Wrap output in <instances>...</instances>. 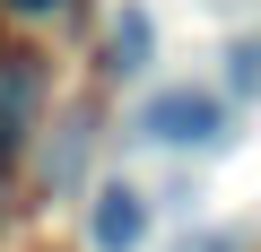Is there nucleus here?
<instances>
[{
  "mask_svg": "<svg viewBox=\"0 0 261 252\" xmlns=\"http://www.w3.org/2000/svg\"><path fill=\"white\" fill-rule=\"evenodd\" d=\"M218 96H200V87H166V96H148L140 104V131L157 139V148H218L226 131H218Z\"/></svg>",
  "mask_w": 261,
  "mask_h": 252,
  "instance_id": "f257e3e1",
  "label": "nucleus"
},
{
  "mask_svg": "<svg viewBox=\"0 0 261 252\" xmlns=\"http://www.w3.org/2000/svg\"><path fill=\"white\" fill-rule=\"evenodd\" d=\"M35 104H44L35 52H0V174L18 165V148H27V131H35Z\"/></svg>",
  "mask_w": 261,
  "mask_h": 252,
  "instance_id": "f03ea898",
  "label": "nucleus"
},
{
  "mask_svg": "<svg viewBox=\"0 0 261 252\" xmlns=\"http://www.w3.org/2000/svg\"><path fill=\"white\" fill-rule=\"evenodd\" d=\"M87 235H96V252H140V243H148V200L130 191V183H105Z\"/></svg>",
  "mask_w": 261,
  "mask_h": 252,
  "instance_id": "7ed1b4c3",
  "label": "nucleus"
},
{
  "mask_svg": "<svg viewBox=\"0 0 261 252\" xmlns=\"http://www.w3.org/2000/svg\"><path fill=\"white\" fill-rule=\"evenodd\" d=\"M148 61H157V18L140 9V0H130V9L113 18V78H140Z\"/></svg>",
  "mask_w": 261,
  "mask_h": 252,
  "instance_id": "20e7f679",
  "label": "nucleus"
},
{
  "mask_svg": "<svg viewBox=\"0 0 261 252\" xmlns=\"http://www.w3.org/2000/svg\"><path fill=\"white\" fill-rule=\"evenodd\" d=\"M226 87H235V96H252V87H261V44H235V70H226Z\"/></svg>",
  "mask_w": 261,
  "mask_h": 252,
  "instance_id": "39448f33",
  "label": "nucleus"
},
{
  "mask_svg": "<svg viewBox=\"0 0 261 252\" xmlns=\"http://www.w3.org/2000/svg\"><path fill=\"white\" fill-rule=\"evenodd\" d=\"M174 252H244V235H235V226H200V235H183Z\"/></svg>",
  "mask_w": 261,
  "mask_h": 252,
  "instance_id": "423d86ee",
  "label": "nucleus"
},
{
  "mask_svg": "<svg viewBox=\"0 0 261 252\" xmlns=\"http://www.w3.org/2000/svg\"><path fill=\"white\" fill-rule=\"evenodd\" d=\"M0 9H18V18H53L61 0H0Z\"/></svg>",
  "mask_w": 261,
  "mask_h": 252,
  "instance_id": "0eeeda50",
  "label": "nucleus"
}]
</instances>
